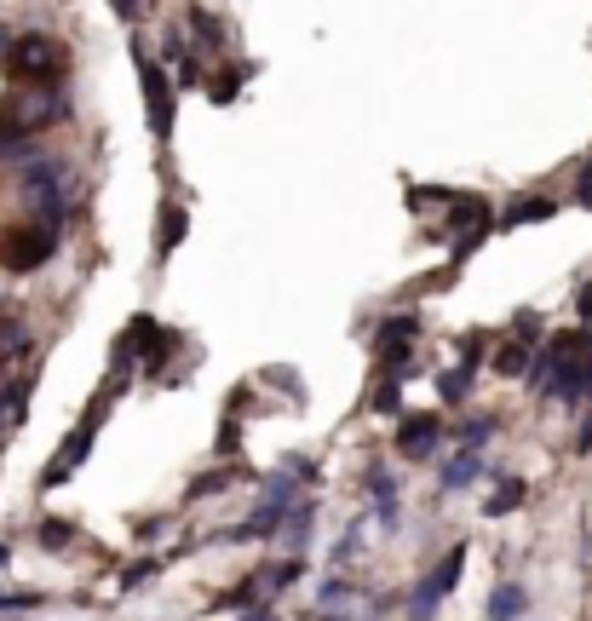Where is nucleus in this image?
<instances>
[{"label":"nucleus","mask_w":592,"mask_h":621,"mask_svg":"<svg viewBox=\"0 0 592 621\" xmlns=\"http://www.w3.org/2000/svg\"><path fill=\"white\" fill-rule=\"evenodd\" d=\"M6 64H12V75H23V81H35V87H58L64 81V46L46 41V35H23V41L6 46Z\"/></svg>","instance_id":"1"},{"label":"nucleus","mask_w":592,"mask_h":621,"mask_svg":"<svg viewBox=\"0 0 592 621\" xmlns=\"http://www.w3.org/2000/svg\"><path fill=\"white\" fill-rule=\"evenodd\" d=\"M52 253H58V230L41 225V219H29V225L0 236V265H6V271H41Z\"/></svg>","instance_id":"2"},{"label":"nucleus","mask_w":592,"mask_h":621,"mask_svg":"<svg viewBox=\"0 0 592 621\" xmlns=\"http://www.w3.org/2000/svg\"><path fill=\"white\" fill-rule=\"evenodd\" d=\"M138 87H144V110H150V133L156 144L173 138V75L161 69V58L138 52Z\"/></svg>","instance_id":"3"},{"label":"nucleus","mask_w":592,"mask_h":621,"mask_svg":"<svg viewBox=\"0 0 592 621\" xmlns=\"http://www.w3.org/2000/svg\"><path fill=\"white\" fill-rule=\"evenodd\" d=\"M460 575H466V547H449V558H437V570L409 593V621H432L437 604L460 587Z\"/></svg>","instance_id":"4"},{"label":"nucleus","mask_w":592,"mask_h":621,"mask_svg":"<svg viewBox=\"0 0 592 621\" xmlns=\"http://www.w3.org/2000/svg\"><path fill=\"white\" fill-rule=\"evenodd\" d=\"M414 334H420V322H414V317H386V322H380V334H374V357H380V374H409Z\"/></svg>","instance_id":"5"},{"label":"nucleus","mask_w":592,"mask_h":621,"mask_svg":"<svg viewBox=\"0 0 592 621\" xmlns=\"http://www.w3.org/2000/svg\"><path fill=\"white\" fill-rule=\"evenodd\" d=\"M437 443H443V426H437L432 414H409V420L397 426V455H403V460L437 455Z\"/></svg>","instance_id":"6"},{"label":"nucleus","mask_w":592,"mask_h":621,"mask_svg":"<svg viewBox=\"0 0 592 621\" xmlns=\"http://www.w3.org/2000/svg\"><path fill=\"white\" fill-rule=\"evenodd\" d=\"M363 489L374 495V506H380V524L397 529V518H403V501H397V472H386V466H374L363 478Z\"/></svg>","instance_id":"7"},{"label":"nucleus","mask_w":592,"mask_h":621,"mask_svg":"<svg viewBox=\"0 0 592 621\" xmlns=\"http://www.w3.org/2000/svg\"><path fill=\"white\" fill-rule=\"evenodd\" d=\"M483 478V449H460L443 472H437V483H443V495H460V489H472V483Z\"/></svg>","instance_id":"8"},{"label":"nucleus","mask_w":592,"mask_h":621,"mask_svg":"<svg viewBox=\"0 0 592 621\" xmlns=\"http://www.w3.org/2000/svg\"><path fill=\"white\" fill-rule=\"evenodd\" d=\"M524 610H529V587L524 581H501V587L489 593V610H483V616L489 621H518Z\"/></svg>","instance_id":"9"},{"label":"nucleus","mask_w":592,"mask_h":621,"mask_svg":"<svg viewBox=\"0 0 592 621\" xmlns=\"http://www.w3.org/2000/svg\"><path fill=\"white\" fill-rule=\"evenodd\" d=\"M184 23H190V35L202 41V52H219V46L230 41V29H225L219 18H213L207 6H184Z\"/></svg>","instance_id":"10"},{"label":"nucleus","mask_w":592,"mask_h":621,"mask_svg":"<svg viewBox=\"0 0 592 621\" xmlns=\"http://www.w3.org/2000/svg\"><path fill=\"white\" fill-rule=\"evenodd\" d=\"M253 75V64H230V69H213V75H202V87L213 104H230L236 92H242V81Z\"/></svg>","instance_id":"11"},{"label":"nucleus","mask_w":592,"mask_h":621,"mask_svg":"<svg viewBox=\"0 0 592 621\" xmlns=\"http://www.w3.org/2000/svg\"><path fill=\"white\" fill-rule=\"evenodd\" d=\"M552 213H558V196H529V202H512V207H506L501 225H506V230H518V225H535V219L547 225Z\"/></svg>","instance_id":"12"},{"label":"nucleus","mask_w":592,"mask_h":621,"mask_svg":"<svg viewBox=\"0 0 592 621\" xmlns=\"http://www.w3.org/2000/svg\"><path fill=\"white\" fill-rule=\"evenodd\" d=\"M311 529H317V501H294L288 506V518H282V535H288V547H305L311 541Z\"/></svg>","instance_id":"13"},{"label":"nucleus","mask_w":592,"mask_h":621,"mask_svg":"<svg viewBox=\"0 0 592 621\" xmlns=\"http://www.w3.org/2000/svg\"><path fill=\"white\" fill-rule=\"evenodd\" d=\"M529 357H535L529 340H506V345H495V357H489V363H495V374H506V380H524Z\"/></svg>","instance_id":"14"},{"label":"nucleus","mask_w":592,"mask_h":621,"mask_svg":"<svg viewBox=\"0 0 592 621\" xmlns=\"http://www.w3.org/2000/svg\"><path fill=\"white\" fill-rule=\"evenodd\" d=\"M184 230H190V219H184V207H161V230H156V259H173V248L184 242Z\"/></svg>","instance_id":"15"},{"label":"nucleus","mask_w":592,"mask_h":621,"mask_svg":"<svg viewBox=\"0 0 592 621\" xmlns=\"http://www.w3.org/2000/svg\"><path fill=\"white\" fill-rule=\"evenodd\" d=\"M524 495H529V483L506 472V478L495 483V495H489V518H506V512H518V506H524Z\"/></svg>","instance_id":"16"},{"label":"nucleus","mask_w":592,"mask_h":621,"mask_svg":"<svg viewBox=\"0 0 592 621\" xmlns=\"http://www.w3.org/2000/svg\"><path fill=\"white\" fill-rule=\"evenodd\" d=\"M472 374H478V368H466V363L443 368V374H437V397H443V403H466V397H472Z\"/></svg>","instance_id":"17"},{"label":"nucleus","mask_w":592,"mask_h":621,"mask_svg":"<svg viewBox=\"0 0 592 621\" xmlns=\"http://www.w3.org/2000/svg\"><path fill=\"white\" fill-rule=\"evenodd\" d=\"M259 575V593H282V587H294L299 575H305V558H282L271 570H253Z\"/></svg>","instance_id":"18"},{"label":"nucleus","mask_w":592,"mask_h":621,"mask_svg":"<svg viewBox=\"0 0 592 621\" xmlns=\"http://www.w3.org/2000/svg\"><path fill=\"white\" fill-rule=\"evenodd\" d=\"M495 432H501V420H495V414H472L466 426H455L460 449H483V443H489V437H495Z\"/></svg>","instance_id":"19"},{"label":"nucleus","mask_w":592,"mask_h":621,"mask_svg":"<svg viewBox=\"0 0 592 621\" xmlns=\"http://www.w3.org/2000/svg\"><path fill=\"white\" fill-rule=\"evenodd\" d=\"M23 397H29V380H12V386L0 391V437L18 426V414H23Z\"/></svg>","instance_id":"20"},{"label":"nucleus","mask_w":592,"mask_h":621,"mask_svg":"<svg viewBox=\"0 0 592 621\" xmlns=\"http://www.w3.org/2000/svg\"><path fill=\"white\" fill-rule=\"evenodd\" d=\"M259 575H248V581H236V587H230V593H219L213 598V610H248V604H259Z\"/></svg>","instance_id":"21"},{"label":"nucleus","mask_w":592,"mask_h":621,"mask_svg":"<svg viewBox=\"0 0 592 621\" xmlns=\"http://www.w3.org/2000/svg\"><path fill=\"white\" fill-rule=\"evenodd\" d=\"M374 409H380V414L403 409V374H380V386H374Z\"/></svg>","instance_id":"22"},{"label":"nucleus","mask_w":592,"mask_h":621,"mask_svg":"<svg viewBox=\"0 0 592 621\" xmlns=\"http://www.w3.org/2000/svg\"><path fill=\"white\" fill-rule=\"evenodd\" d=\"M357 547H363V529L351 524V529L340 535V547H334V570H345V564H351V552H357Z\"/></svg>","instance_id":"23"},{"label":"nucleus","mask_w":592,"mask_h":621,"mask_svg":"<svg viewBox=\"0 0 592 621\" xmlns=\"http://www.w3.org/2000/svg\"><path fill=\"white\" fill-rule=\"evenodd\" d=\"M483 345H489L483 334H460V345H455V351H460V363H466V368H478V363H483Z\"/></svg>","instance_id":"24"},{"label":"nucleus","mask_w":592,"mask_h":621,"mask_svg":"<svg viewBox=\"0 0 592 621\" xmlns=\"http://www.w3.org/2000/svg\"><path fill=\"white\" fill-rule=\"evenodd\" d=\"M75 541V524H41V547H69Z\"/></svg>","instance_id":"25"},{"label":"nucleus","mask_w":592,"mask_h":621,"mask_svg":"<svg viewBox=\"0 0 592 621\" xmlns=\"http://www.w3.org/2000/svg\"><path fill=\"white\" fill-rule=\"evenodd\" d=\"M225 483H230V472H207V478H196V483H190V501H202V495L225 489Z\"/></svg>","instance_id":"26"},{"label":"nucleus","mask_w":592,"mask_h":621,"mask_svg":"<svg viewBox=\"0 0 592 621\" xmlns=\"http://www.w3.org/2000/svg\"><path fill=\"white\" fill-rule=\"evenodd\" d=\"M156 570H161L156 558H144L138 570H127V575H121V587H144V581H150V575H156Z\"/></svg>","instance_id":"27"},{"label":"nucleus","mask_w":592,"mask_h":621,"mask_svg":"<svg viewBox=\"0 0 592 621\" xmlns=\"http://www.w3.org/2000/svg\"><path fill=\"white\" fill-rule=\"evenodd\" d=\"M575 311H581V322H592V282L575 288Z\"/></svg>","instance_id":"28"},{"label":"nucleus","mask_w":592,"mask_h":621,"mask_svg":"<svg viewBox=\"0 0 592 621\" xmlns=\"http://www.w3.org/2000/svg\"><path fill=\"white\" fill-rule=\"evenodd\" d=\"M115 12H121V18H144V0H110Z\"/></svg>","instance_id":"29"},{"label":"nucleus","mask_w":592,"mask_h":621,"mask_svg":"<svg viewBox=\"0 0 592 621\" xmlns=\"http://www.w3.org/2000/svg\"><path fill=\"white\" fill-rule=\"evenodd\" d=\"M575 202L592 207V173H581V179H575Z\"/></svg>","instance_id":"30"},{"label":"nucleus","mask_w":592,"mask_h":621,"mask_svg":"<svg viewBox=\"0 0 592 621\" xmlns=\"http://www.w3.org/2000/svg\"><path fill=\"white\" fill-rule=\"evenodd\" d=\"M575 449H581V455H592V414H587V426L575 432Z\"/></svg>","instance_id":"31"},{"label":"nucleus","mask_w":592,"mask_h":621,"mask_svg":"<svg viewBox=\"0 0 592 621\" xmlns=\"http://www.w3.org/2000/svg\"><path fill=\"white\" fill-rule=\"evenodd\" d=\"M242 621H276V616H271V610H265V616H242Z\"/></svg>","instance_id":"32"},{"label":"nucleus","mask_w":592,"mask_h":621,"mask_svg":"<svg viewBox=\"0 0 592 621\" xmlns=\"http://www.w3.org/2000/svg\"><path fill=\"white\" fill-rule=\"evenodd\" d=\"M6 46H12V35H6V29H0V52H6Z\"/></svg>","instance_id":"33"}]
</instances>
